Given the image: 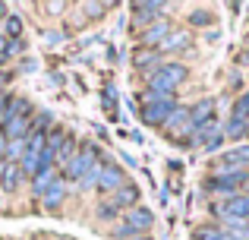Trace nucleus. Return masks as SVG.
<instances>
[{
	"label": "nucleus",
	"mask_w": 249,
	"mask_h": 240,
	"mask_svg": "<svg viewBox=\"0 0 249 240\" xmlns=\"http://www.w3.org/2000/svg\"><path fill=\"white\" fill-rule=\"evenodd\" d=\"M180 105L177 98H148V101H142V108H139V117L145 127H152V129H161L167 123V117L174 114V108Z\"/></svg>",
	"instance_id": "nucleus-1"
},
{
	"label": "nucleus",
	"mask_w": 249,
	"mask_h": 240,
	"mask_svg": "<svg viewBox=\"0 0 249 240\" xmlns=\"http://www.w3.org/2000/svg\"><path fill=\"white\" fill-rule=\"evenodd\" d=\"M174 25L177 22L170 16H158L155 22H148L142 32H136V48H155V51H158V44L174 32Z\"/></svg>",
	"instance_id": "nucleus-2"
},
{
	"label": "nucleus",
	"mask_w": 249,
	"mask_h": 240,
	"mask_svg": "<svg viewBox=\"0 0 249 240\" xmlns=\"http://www.w3.org/2000/svg\"><path fill=\"white\" fill-rule=\"evenodd\" d=\"M193 29H180V25H174V32L164 38V41L158 44V54L167 60V54H193Z\"/></svg>",
	"instance_id": "nucleus-3"
},
{
	"label": "nucleus",
	"mask_w": 249,
	"mask_h": 240,
	"mask_svg": "<svg viewBox=\"0 0 249 240\" xmlns=\"http://www.w3.org/2000/svg\"><path fill=\"white\" fill-rule=\"evenodd\" d=\"M123 184H129V177H126V171H123L120 165H114V161H104L101 167H98V180H95V190L98 193H114V190H120Z\"/></svg>",
	"instance_id": "nucleus-4"
},
{
	"label": "nucleus",
	"mask_w": 249,
	"mask_h": 240,
	"mask_svg": "<svg viewBox=\"0 0 249 240\" xmlns=\"http://www.w3.org/2000/svg\"><path fill=\"white\" fill-rule=\"evenodd\" d=\"M123 224L133 231V237L136 234H152L155 231V212L139 203V205H133V209L123 212Z\"/></svg>",
	"instance_id": "nucleus-5"
},
{
	"label": "nucleus",
	"mask_w": 249,
	"mask_h": 240,
	"mask_svg": "<svg viewBox=\"0 0 249 240\" xmlns=\"http://www.w3.org/2000/svg\"><path fill=\"white\" fill-rule=\"evenodd\" d=\"M129 63H133V70H136V73H142V79H145V76H152L155 70L164 63V57H161L155 48H136L133 57H129Z\"/></svg>",
	"instance_id": "nucleus-6"
},
{
	"label": "nucleus",
	"mask_w": 249,
	"mask_h": 240,
	"mask_svg": "<svg viewBox=\"0 0 249 240\" xmlns=\"http://www.w3.org/2000/svg\"><path fill=\"white\" fill-rule=\"evenodd\" d=\"M25 184V174L22 167H19V161H3L0 165V190L6 193V196H16L19 190H22Z\"/></svg>",
	"instance_id": "nucleus-7"
},
{
	"label": "nucleus",
	"mask_w": 249,
	"mask_h": 240,
	"mask_svg": "<svg viewBox=\"0 0 249 240\" xmlns=\"http://www.w3.org/2000/svg\"><path fill=\"white\" fill-rule=\"evenodd\" d=\"M214 117H218V101L214 98H199L189 105V123L193 127H202V123H208Z\"/></svg>",
	"instance_id": "nucleus-8"
},
{
	"label": "nucleus",
	"mask_w": 249,
	"mask_h": 240,
	"mask_svg": "<svg viewBox=\"0 0 249 240\" xmlns=\"http://www.w3.org/2000/svg\"><path fill=\"white\" fill-rule=\"evenodd\" d=\"M110 203H114L120 212H126V209H133V205H139V203H142V193H139V186L129 180V184H123L120 190L110 193Z\"/></svg>",
	"instance_id": "nucleus-9"
},
{
	"label": "nucleus",
	"mask_w": 249,
	"mask_h": 240,
	"mask_svg": "<svg viewBox=\"0 0 249 240\" xmlns=\"http://www.w3.org/2000/svg\"><path fill=\"white\" fill-rule=\"evenodd\" d=\"M63 199H67V184H63L60 174H57V177L51 180V186L44 190V196L38 199V203H41L48 212H54V209H60V205H63Z\"/></svg>",
	"instance_id": "nucleus-10"
},
{
	"label": "nucleus",
	"mask_w": 249,
	"mask_h": 240,
	"mask_svg": "<svg viewBox=\"0 0 249 240\" xmlns=\"http://www.w3.org/2000/svg\"><path fill=\"white\" fill-rule=\"evenodd\" d=\"M224 139L227 142H246L249 139V123L246 120H237V117H227L224 120Z\"/></svg>",
	"instance_id": "nucleus-11"
},
{
	"label": "nucleus",
	"mask_w": 249,
	"mask_h": 240,
	"mask_svg": "<svg viewBox=\"0 0 249 240\" xmlns=\"http://www.w3.org/2000/svg\"><path fill=\"white\" fill-rule=\"evenodd\" d=\"M193 240H231V237L218 222H202L193 228Z\"/></svg>",
	"instance_id": "nucleus-12"
},
{
	"label": "nucleus",
	"mask_w": 249,
	"mask_h": 240,
	"mask_svg": "<svg viewBox=\"0 0 249 240\" xmlns=\"http://www.w3.org/2000/svg\"><path fill=\"white\" fill-rule=\"evenodd\" d=\"M186 22H189V29H214V25H218V13L199 6V10H193L186 16Z\"/></svg>",
	"instance_id": "nucleus-13"
},
{
	"label": "nucleus",
	"mask_w": 249,
	"mask_h": 240,
	"mask_svg": "<svg viewBox=\"0 0 249 240\" xmlns=\"http://www.w3.org/2000/svg\"><path fill=\"white\" fill-rule=\"evenodd\" d=\"M82 16H85V22H101L107 16V0H85Z\"/></svg>",
	"instance_id": "nucleus-14"
},
{
	"label": "nucleus",
	"mask_w": 249,
	"mask_h": 240,
	"mask_svg": "<svg viewBox=\"0 0 249 240\" xmlns=\"http://www.w3.org/2000/svg\"><path fill=\"white\" fill-rule=\"evenodd\" d=\"M231 117H237V120H246L249 117V89H243L240 95H233V101H231Z\"/></svg>",
	"instance_id": "nucleus-15"
},
{
	"label": "nucleus",
	"mask_w": 249,
	"mask_h": 240,
	"mask_svg": "<svg viewBox=\"0 0 249 240\" xmlns=\"http://www.w3.org/2000/svg\"><path fill=\"white\" fill-rule=\"evenodd\" d=\"M0 32H3L10 41H19L22 32H25V25H22V19H19V16H13V13H10V16L3 19V29H0Z\"/></svg>",
	"instance_id": "nucleus-16"
},
{
	"label": "nucleus",
	"mask_w": 249,
	"mask_h": 240,
	"mask_svg": "<svg viewBox=\"0 0 249 240\" xmlns=\"http://www.w3.org/2000/svg\"><path fill=\"white\" fill-rule=\"evenodd\" d=\"M51 129H54V114L51 111H35V117H32V133H44L48 136Z\"/></svg>",
	"instance_id": "nucleus-17"
},
{
	"label": "nucleus",
	"mask_w": 249,
	"mask_h": 240,
	"mask_svg": "<svg viewBox=\"0 0 249 240\" xmlns=\"http://www.w3.org/2000/svg\"><path fill=\"white\" fill-rule=\"evenodd\" d=\"M73 155H79V139H76L73 133L67 136V139H63V146H60V152H57V161H60V167L67 165L70 158H73Z\"/></svg>",
	"instance_id": "nucleus-18"
},
{
	"label": "nucleus",
	"mask_w": 249,
	"mask_h": 240,
	"mask_svg": "<svg viewBox=\"0 0 249 240\" xmlns=\"http://www.w3.org/2000/svg\"><path fill=\"white\" fill-rule=\"evenodd\" d=\"M243 89H249V82H246V73H243V70H237V67H233V70H231V76H227V92H231V95H240Z\"/></svg>",
	"instance_id": "nucleus-19"
},
{
	"label": "nucleus",
	"mask_w": 249,
	"mask_h": 240,
	"mask_svg": "<svg viewBox=\"0 0 249 240\" xmlns=\"http://www.w3.org/2000/svg\"><path fill=\"white\" fill-rule=\"evenodd\" d=\"M95 215L101 218V222H117V218H123V212H120V209H117V205H114V203L107 199V203H98Z\"/></svg>",
	"instance_id": "nucleus-20"
},
{
	"label": "nucleus",
	"mask_w": 249,
	"mask_h": 240,
	"mask_svg": "<svg viewBox=\"0 0 249 240\" xmlns=\"http://www.w3.org/2000/svg\"><path fill=\"white\" fill-rule=\"evenodd\" d=\"M25 139H6V161H22Z\"/></svg>",
	"instance_id": "nucleus-21"
},
{
	"label": "nucleus",
	"mask_w": 249,
	"mask_h": 240,
	"mask_svg": "<svg viewBox=\"0 0 249 240\" xmlns=\"http://www.w3.org/2000/svg\"><path fill=\"white\" fill-rule=\"evenodd\" d=\"M57 174H44V177H32V196L35 199H41L44 196V190L51 186V180H54Z\"/></svg>",
	"instance_id": "nucleus-22"
},
{
	"label": "nucleus",
	"mask_w": 249,
	"mask_h": 240,
	"mask_svg": "<svg viewBox=\"0 0 249 240\" xmlns=\"http://www.w3.org/2000/svg\"><path fill=\"white\" fill-rule=\"evenodd\" d=\"M170 3H177V0H145L142 6H145V10H152L155 16H167V6Z\"/></svg>",
	"instance_id": "nucleus-23"
},
{
	"label": "nucleus",
	"mask_w": 249,
	"mask_h": 240,
	"mask_svg": "<svg viewBox=\"0 0 249 240\" xmlns=\"http://www.w3.org/2000/svg\"><path fill=\"white\" fill-rule=\"evenodd\" d=\"M233 67L243 70V73H249V48H240L237 57H233Z\"/></svg>",
	"instance_id": "nucleus-24"
},
{
	"label": "nucleus",
	"mask_w": 249,
	"mask_h": 240,
	"mask_svg": "<svg viewBox=\"0 0 249 240\" xmlns=\"http://www.w3.org/2000/svg\"><path fill=\"white\" fill-rule=\"evenodd\" d=\"M110 237H114V240H129V237H133V231H129L126 228V224H114V231H110Z\"/></svg>",
	"instance_id": "nucleus-25"
},
{
	"label": "nucleus",
	"mask_w": 249,
	"mask_h": 240,
	"mask_svg": "<svg viewBox=\"0 0 249 240\" xmlns=\"http://www.w3.org/2000/svg\"><path fill=\"white\" fill-rule=\"evenodd\" d=\"M63 10H67V0H48V13L51 16H63Z\"/></svg>",
	"instance_id": "nucleus-26"
},
{
	"label": "nucleus",
	"mask_w": 249,
	"mask_h": 240,
	"mask_svg": "<svg viewBox=\"0 0 249 240\" xmlns=\"http://www.w3.org/2000/svg\"><path fill=\"white\" fill-rule=\"evenodd\" d=\"M63 41V32H44V44L48 48H54V44H60Z\"/></svg>",
	"instance_id": "nucleus-27"
},
{
	"label": "nucleus",
	"mask_w": 249,
	"mask_h": 240,
	"mask_svg": "<svg viewBox=\"0 0 249 240\" xmlns=\"http://www.w3.org/2000/svg\"><path fill=\"white\" fill-rule=\"evenodd\" d=\"M13 98H16L13 92H0V117L6 114V108H10V101H13Z\"/></svg>",
	"instance_id": "nucleus-28"
},
{
	"label": "nucleus",
	"mask_w": 249,
	"mask_h": 240,
	"mask_svg": "<svg viewBox=\"0 0 249 240\" xmlns=\"http://www.w3.org/2000/svg\"><path fill=\"white\" fill-rule=\"evenodd\" d=\"M13 76H16L13 70H0V92H3V86H6V82H13Z\"/></svg>",
	"instance_id": "nucleus-29"
},
{
	"label": "nucleus",
	"mask_w": 249,
	"mask_h": 240,
	"mask_svg": "<svg viewBox=\"0 0 249 240\" xmlns=\"http://www.w3.org/2000/svg\"><path fill=\"white\" fill-rule=\"evenodd\" d=\"M48 86H63V73H48Z\"/></svg>",
	"instance_id": "nucleus-30"
},
{
	"label": "nucleus",
	"mask_w": 249,
	"mask_h": 240,
	"mask_svg": "<svg viewBox=\"0 0 249 240\" xmlns=\"http://www.w3.org/2000/svg\"><path fill=\"white\" fill-rule=\"evenodd\" d=\"M3 161H6V136L0 133V165H3Z\"/></svg>",
	"instance_id": "nucleus-31"
},
{
	"label": "nucleus",
	"mask_w": 249,
	"mask_h": 240,
	"mask_svg": "<svg viewBox=\"0 0 249 240\" xmlns=\"http://www.w3.org/2000/svg\"><path fill=\"white\" fill-rule=\"evenodd\" d=\"M205 38H208L212 44H214V41H221V29H208V35H205Z\"/></svg>",
	"instance_id": "nucleus-32"
},
{
	"label": "nucleus",
	"mask_w": 249,
	"mask_h": 240,
	"mask_svg": "<svg viewBox=\"0 0 249 240\" xmlns=\"http://www.w3.org/2000/svg\"><path fill=\"white\" fill-rule=\"evenodd\" d=\"M129 240H155V234H136V237H129Z\"/></svg>",
	"instance_id": "nucleus-33"
},
{
	"label": "nucleus",
	"mask_w": 249,
	"mask_h": 240,
	"mask_svg": "<svg viewBox=\"0 0 249 240\" xmlns=\"http://www.w3.org/2000/svg\"><path fill=\"white\" fill-rule=\"evenodd\" d=\"M145 0H129V10H136V6H142Z\"/></svg>",
	"instance_id": "nucleus-34"
},
{
	"label": "nucleus",
	"mask_w": 249,
	"mask_h": 240,
	"mask_svg": "<svg viewBox=\"0 0 249 240\" xmlns=\"http://www.w3.org/2000/svg\"><path fill=\"white\" fill-rule=\"evenodd\" d=\"M240 48H249V32L243 35V44H240Z\"/></svg>",
	"instance_id": "nucleus-35"
},
{
	"label": "nucleus",
	"mask_w": 249,
	"mask_h": 240,
	"mask_svg": "<svg viewBox=\"0 0 249 240\" xmlns=\"http://www.w3.org/2000/svg\"><path fill=\"white\" fill-rule=\"evenodd\" d=\"M246 82H249V73H246Z\"/></svg>",
	"instance_id": "nucleus-36"
},
{
	"label": "nucleus",
	"mask_w": 249,
	"mask_h": 240,
	"mask_svg": "<svg viewBox=\"0 0 249 240\" xmlns=\"http://www.w3.org/2000/svg\"><path fill=\"white\" fill-rule=\"evenodd\" d=\"M0 240H3V237H0Z\"/></svg>",
	"instance_id": "nucleus-37"
}]
</instances>
